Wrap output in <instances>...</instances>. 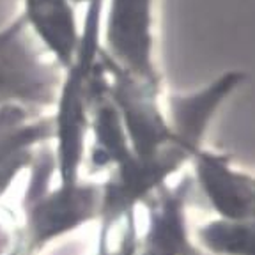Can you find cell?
<instances>
[{
  "label": "cell",
  "mask_w": 255,
  "mask_h": 255,
  "mask_svg": "<svg viewBox=\"0 0 255 255\" xmlns=\"http://www.w3.org/2000/svg\"><path fill=\"white\" fill-rule=\"evenodd\" d=\"M73 2H75L76 7H80V5H84V7H85V5H87L89 2H92V0H73Z\"/></svg>",
  "instance_id": "4fadbf2b"
},
{
  "label": "cell",
  "mask_w": 255,
  "mask_h": 255,
  "mask_svg": "<svg viewBox=\"0 0 255 255\" xmlns=\"http://www.w3.org/2000/svg\"><path fill=\"white\" fill-rule=\"evenodd\" d=\"M21 215L0 199V255H27Z\"/></svg>",
  "instance_id": "8fae6325"
},
{
  "label": "cell",
  "mask_w": 255,
  "mask_h": 255,
  "mask_svg": "<svg viewBox=\"0 0 255 255\" xmlns=\"http://www.w3.org/2000/svg\"><path fill=\"white\" fill-rule=\"evenodd\" d=\"M52 142L50 112L0 108V199Z\"/></svg>",
  "instance_id": "ba28073f"
},
{
  "label": "cell",
  "mask_w": 255,
  "mask_h": 255,
  "mask_svg": "<svg viewBox=\"0 0 255 255\" xmlns=\"http://www.w3.org/2000/svg\"><path fill=\"white\" fill-rule=\"evenodd\" d=\"M105 0L85 5L76 52L62 69L55 103L50 110V151L59 183L84 179L89 151L91 112L103 82L101 60V18Z\"/></svg>",
  "instance_id": "6da1fadb"
},
{
  "label": "cell",
  "mask_w": 255,
  "mask_h": 255,
  "mask_svg": "<svg viewBox=\"0 0 255 255\" xmlns=\"http://www.w3.org/2000/svg\"><path fill=\"white\" fill-rule=\"evenodd\" d=\"M158 0H105L103 55L117 69L154 85L161 84L156 43Z\"/></svg>",
  "instance_id": "277c9868"
},
{
  "label": "cell",
  "mask_w": 255,
  "mask_h": 255,
  "mask_svg": "<svg viewBox=\"0 0 255 255\" xmlns=\"http://www.w3.org/2000/svg\"><path fill=\"white\" fill-rule=\"evenodd\" d=\"M190 255H204V254H202V252H199V250H197V248H195V250L191 252V254H190Z\"/></svg>",
  "instance_id": "5bb4252c"
},
{
  "label": "cell",
  "mask_w": 255,
  "mask_h": 255,
  "mask_svg": "<svg viewBox=\"0 0 255 255\" xmlns=\"http://www.w3.org/2000/svg\"><path fill=\"white\" fill-rule=\"evenodd\" d=\"M62 68L18 12L0 27V108L50 112Z\"/></svg>",
  "instance_id": "3957f363"
},
{
  "label": "cell",
  "mask_w": 255,
  "mask_h": 255,
  "mask_svg": "<svg viewBox=\"0 0 255 255\" xmlns=\"http://www.w3.org/2000/svg\"><path fill=\"white\" fill-rule=\"evenodd\" d=\"M21 18L60 68L73 59L82 20L73 0H21Z\"/></svg>",
  "instance_id": "9c48e42d"
},
{
  "label": "cell",
  "mask_w": 255,
  "mask_h": 255,
  "mask_svg": "<svg viewBox=\"0 0 255 255\" xmlns=\"http://www.w3.org/2000/svg\"><path fill=\"white\" fill-rule=\"evenodd\" d=\"M191 186L190 175H183L143 204L145 225L138 231L133 255H190L195 250L188 225Z\"/></svg>",
  "instance_id": "52a82bcc"
},
{
  "label": "cell",
  "mask_w": 255,
  "mask_h": 255,
  "mask_svg": "<svg viewBox=\"0 0 255 255\" xmlns=\"http://www.w3.org/2000/svg\"><path fill=\"white\" fill-rule=\"evenodd\" d=\"M27 255H32V254H27Z\"/></svg>",
  "instance_id": "2e32d148"
},
{
  "label": "cell",
  "mask_w": 255,
  "mask_h": 255,
  "mask_svg": "<svg viewBox=\"0 0 255 255\" xmlns=\"http://www.w3.org/2000/svg\"><path fill=\"white\" fill-rule=\"evenodd\" d=\"M92 255H100V254H98V252H94V254H92Z\"/></svg>",
  "instance_id": "9a60e30c"
},
{
  "label": "cell",
  "mask_w": 255,
  "mask_h": 255,
  "mask_svg": "<svg viewBox=\"0 0 255 255\" xmlns=\"http://www.w3.org/2000/svg\"><path fill=\"white\" fill-rule=\"evenodd\" d=\"M247 82V73L227 69L200 87L186 92L163 94L165 110L172 131L181 145L195 154L206 145V136L222 108L229 103L238 89Z\"/></svg>",
  "instance_id": "8992f818"
},
{
  "label": "cell",
  "mask_w": 255,
  "mask_h": 255,
  "mask_svg": "<svg viewBox=\"0 0 255 255\" xmlns=\"http://www.w3.org/2000/svg\"><path fill=\"white\" fill-rule=\"evenodd\" d=\"M188 168L191 184L202 193L215 216L227 220H254V174L232 159L231 154L209 145L191 156Z\"/></svg>",
  "instance_id": "5b68a950"
},
{
  "label": "cell",
  "mask_w": 255,
  "mask_h": 255,
  "mask_svg": "<svg viewBox=\"0 0 255 255\" xmlns=\"http://www.w3.org/2000/svg\"><path fill=\"white\" fill-rule=\"evenodd\" d=\"M138 238V222L129 220L103 236H98L96 252L100 255H133Z\"/></svg>",
  "instance_id": "7c38bea8"
},
{
  "label": "cell",
  "mask_w": 255,
  "mask_h": 255,
  "mask_svg": "<svg viewBox=\"0 0 255 255\" xmlns=\"http://www.w3.org/2000/svg\"><path fill=\"white\" fill-rule=\"evenodd\" d=\"M27 174L20 215L28 254L37 255L57 239L98 223L101 211L100 181L84 177L76 183H59L50 145L37 152Z\"/></svg>",
  "instance_id": "7a4b0ae2"
},
{
  "label": "cell",
  "mask_w": 255,
  "mask_h": 255,
  "mask_svg": "<svg viewBox=\"0 0 255 255\" xmlns=\"http://www.w3.org/2000/svg\"><path fill=\"white\" fill-rule=\"evenodd\" d=\"M193 245L204 255H254V220L213 216L191 232Z\"/></svg>",
  "instance_id": "30bf717a"
}]
</instances>
